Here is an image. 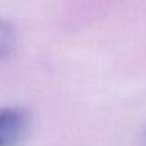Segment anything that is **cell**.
<instances>
[{"label":"cell","mask_w":146,"mask_h":146,"mask_svg":"<svg viewBox=\"0 0 146 146\" xmlns=\"http://www.w3.org/2000/svg\"><path fill=\"white\" fill-rule=\"evenodd\" d=\"M31 115L26 109L8 106L0 109V146H21L27 137Z\"/></svg>","instance_id":"obj_1"},{"label":"cell","mask_w":146,"mask_h":146,"mask_svg":"<svg viewBox=\"0 0 146 146\" xmlns=\"http://www.w3.org/2000/svg\"><path fill=\"white\" fill-rule=\"evenodd\" d=\"M14 43V31L9 23L0 19V57L12 48Z\"/></svg>","instance_id":"obj_2"},{"label":"cell","mask_w":146,"mask_h":146,"mask_svg":"<svg viewBox=\"0 0 146 146\" xmlns=\"http://www.w3.org/2000/svg\"><path fill=\"white\" fill-rule=\"evenodd\" d=\"M145 138H146V135H145Z\"/></svg>","instance_id":"obj_3"}]
</instances>
